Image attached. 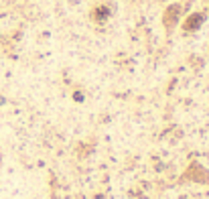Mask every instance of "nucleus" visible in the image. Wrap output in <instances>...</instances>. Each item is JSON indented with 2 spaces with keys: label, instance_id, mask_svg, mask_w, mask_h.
I'll return each mask as SVG.
<instances>
[{
  "label": "nucleus",
  "instance_id": "nucleus-1",
  "mask_svg": "<svg viewBox=\"0 0 209 199\" xmlns=\"http://www.w3.org/2000/svg\"><path fill=\"white\" fill-rule=\"evenodd\" d=\"M205 16L203 12H193V15H189V19L185 20V24H183V29H185V33H195L197 29H201V24H203Z\"/></svg>",
  "mask_w": 209,
  "mask_h": 199
},
{
  "label": "nucleus",
  "instance_id": "nucleus-2",
  "mask_svg": "<svg viewBox=\"0 0 209 199\" xmlns=\"http://www.w3.org/2000/svg\"><path fill=\"white\" fill-rule=\"evenodd\" d=\"M181 16V4H170L169 8L165 10V16H162V23H165V27H173V24L179 20Z\"/></svg>",
  "mask_w": 209,
  "mask_h": 199
},
{
  "label": "nucleus",
  "instance_id": "nucleus-3",
  "mask_svg": "<svg viewBox=\"0 0 209 199\" xmlns=\"http://www.w3.org/2000/svg\"><path fill=\"white\" fill-rule=\"evenodd\" d=\"M108 15H110L108 6H97V8L93 10V19H96V20H104V19H108Z\"/></svg>",
  "mask_w": 209,
  "mask_h": 199
}]
</instances>
